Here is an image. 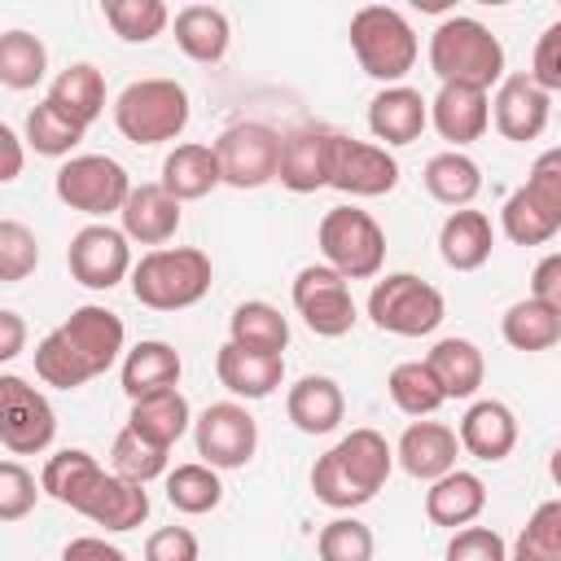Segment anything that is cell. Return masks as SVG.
Instances as JSON below:
<instances>
[{
	"label": "cell",
	"mask_w": 561,
	"mask_h": 561,
	"mask_svg": "<svg viewBox=\"0 0 561 561\" xmlns=\"http://www.w3.org/2000/svg\"><path fill=\"white\" fill-rule=\"evenodd\" d=\"M530 298L548 302L552 311H561V250L557 254H543L530 272Z\"/></svg>",
	"instance_id": "obj_54"
},
{
	"label": "cell",
	"mask_w": 561,
	"mask_h": 561,
	"mask_svg": "<svg viewBox=\"0 0 561 561\" xmlns=\"http://www.w3.org/2000/svg\"><path fill=\"white\" fill-rule=\"evenodd\" d=\"M215 377L237 399H267L285 381V355H263V351L224 342L215 351Z\"/></svg>",
	"instance_id": "obj_21"
},
{
	"label": "cell",
	"mask_w": 561,
	"mask_h": 561,
	"mask_svg": "<svg viewBox=\"0 0 561 561\" xmlns=\"http://www.w3.org/2000/svg\"><path fill=\"white\" fill-rule=\"evenodd\" d=\"M101 478H105V469L96 465L92 451H83V447H61V451H53V456L44 460L39 486H44V495H53L57 504H66V508L79 513L83 500L96 491Z\"/></svg>",
	"instance_id": "obj_33"
},
{
	"label": "cell",
	"mask_w": 561,
	"mask_h": 561,
	"mask_svg": "<svg viewBox=\"0 0 561 561\" xmlns=\"http://www.w3.org/2000/svg\"><path fill=\"white\" fill-rule=\"evenodd\" d=\"M390 469H394V447L377 430L359 425L311 465V491L320 504L351 513L390 482Z\"/></svg>",
	"instance_id": "obj_1"
},
{
	"label": "cell",
	"mask_w": 561,
	"mask_h": 561,
	"mask_svg": "<svg viewBox=\"0 0 561 561\" xmlns=\"http://www.w3.org/2000/svg\"><path fill=\"white\" fill-rule=\"evenodd\" d=\"M447 316L443 294L416 272H390L368 294V320L394 337H430Z\"/></svg>",
	"instance_id": "obj_7"
},
{
	"label": "cell",
	"mask_w": 561,
	"mask_h": 561,
	"mask_svg": "<svg viewBox=\"0 0 561 561\" xmlns=\"http://www.w3.org/2000/svg\"><path fill=\"white\" fill-rule=\"evenodd\" d=\"M482 508H486V482L469 469H451L438 482H430V491H425V517L447 530L473 526L482 517Z\"/></svg>",
	"instance_id": "obj_24"
},
{
	"label": "cell",
	"mask_w": 561,
	"mask_h": 561,
	"mask_svg": "<svg viewBox=\"0 0 561 561\" xmlns=\"http://www.w3.org/2000/svg\"><path fill=\"white\" fill-rule=\"evenodd\" d=\"M101 13L110 22V31L118 39H127V44H149L171 22V9L162 0H105Z\"/></svg>",
	"instance_id": "obj_43"
},
{
	"label": "cell",
	"mask_w": 561,
	"mask_h": 561,
	"mask_svg": "<svg viewBox=\"0 0 561 561\" xmlns=\"http://www.w3.org/2000/svg\"><path fill=\"white\" fill-rule=\"evenodd\" d=\"M88 522H96V526H105V530H136L145 517H149V491L140 486V482H127V478H118L114 469L96 482V491L83 500V508H79Z\"/></svg>",
	"instance_id": "obj_30"
},
{
	"label": "cell",
	"mask_w": 561,
	"mask_h": 561,
	"mask_svg": "<svg viewBox=\"0 0 561 561\" xmlns=\"http://www.w3.org/2000/svg\"><path fill=\"white\" fill-rule=\"evenodd\" d=\"M35 377L53 390H79L83 381H92V368L83 364V355L66 342L61 329L44 333L39 346H35Z\"/></svg>",
	"instance_id": "obj_41"
},
{
	"label": "cell",
	"mask_w": 561,
	"mask_h": 561,
	"mask_svg": "<svg viewBox=\"0 0 561 561\" xmlns=\"http://www.w3.org/2000/svg\"><path fill=\"white\" fill-rule=\"evenodd\" d=\"M48 70V48L31 31H4L0 35V83L13 92H26L44 79Z\"/></svg>",
	"instance_id": "obj_40"
},
{
	"label": "cell",
	"mask_w": 561,
	"mask_h": 561,
	"mask_svg": "<svg viewBox=\"0 0 561 561\" xmlns=\"http://www.w3.org/2000/svg\"><path fill=\"white\" fill-rule=\"evenodd\" d=\"M460 451H465L460 434L451 425H443V421H412L394 443V460L416 482H438L443 473H451Z\"/></svg>",
	"instance_id": "obj_17"
},
{
	"label": "cell",
	"mask_w": 561,
	"mask_h": 561,
	"mask_svg": "<svg viewBox=\"0 0 561 561\" xmlns=\"http://www.w3.org/2000/svg\"><path fill=\"white\" fill-rule=\"evenodd\" d=\"M53 110H61L75 127H92L96 118H101V110H105V75L92 66V61H75V66H66L57 79H53V88H48V96H44Z\"/></svg>",
	"instance_id": "obj_32"
},
{
	"label": "cell",
	"mask_w": 561,
	"mask_h": 561,
	"mask_svg": "<svg viewBox=\"0 0 561 561\" xmlns=\"http://www.w3.org/2000/svg\"><path fill=\"white\" fill-rule=\"evenodd\" d=\"M224 184L232 188H263L280 175V131L267 123H232L215 136Z\"/></svg>",
	"instance_id": "obj_10"
},
{
	"label": "cell",
	"mask_w": 561,
	"mask_h": 561,
	"mask_svg": "<svg viewBox=\"0 0 561 561\" xmlns=\"http://www.w3.org/2000/svg\"><path fill=\"white\" fill-rule=\"evenodd\" d=\"M316 552H320V561H373L377 539L359 517H333L320 526Z\"/></svg>",
	"instance_id": "obj_46"
},
{
	"label": "cell",
	"mask_w": 561,
	"mask_h": 561,
	"mask_svg": "<svg viewBox=\"0 0 561 561\" xmlns=\"http://www.w3.org/2000/svg\"><path fill=\"white\" fill-rule=\"evenodd\" d=\"M508 561H561V500H543L508 548Z\"/></svg>",
	"instance_id": "obj_44"
},
{
	"label": "cell",
	"mask_w": 561,
	"mask_h": 561,
	"mask_svg": "<svg viewBox=\"0 0 561 561\" xmlns=\"http://www.w3.org/2000/svg\"><path fill=\"white\" fill-rule=\"evenodd\" d=\"M228 342L245 346V351H263V355H280L289 346V320L280 316V307L263 302V298H245L237 302V311L228 316Z\"/></svg>",
	"instance_id": "obj_36"
},
{
	"label": "cell",
	"mask_w": 561,
	"mask_h": 561,
	"mask_svg": "<svg viewBox=\"0 0 561 561\" xmlns=\"http://www.w3.org/2000/svg\"><path fill=\"white\" fill-rule=\"evenodd\" d=\"M394 184H399V158L386 145L337 136L329 188H337L346 197H386V193H394Z\"/></svg>",
	"instance_id": "obj_14"
},
{
	"label": "cell",
	"mask_w": 561,
	"mask_h": 561,
	"mask_svg": "<svg viewBox=\"0 0 561 561\" xmlns=\"http://www.w3.org/2000/svg\"><path fill=\"white\" fill-rule=\"evenodd\" d=\"M57 434L53 403L18 373L0 377V443L9 456H39Z\"/></svg>",
	"instance_id": "obj_9"
},
{
	"label": "cell",
	"mask_w": 561,
	"mask_h": 561,
	"mask_svg": "<svg viewBox=\"0 0 561 561\" xmlns=\"http://www.w3.org/2000/svg\"><path fill=\"white\" fill-rule=\"evenodd\" d=\"M127 425H131L140 438H149V443H158V447H167V451H171V447L188 434L193 412H188V399H184L180 390H158V394H149V399H136V403H131Z\"/></svg>",
	"instance_id": "obj_34"
},
{
	"label": "cell",
	"mask_w": 561,
	"mask_h": 561,
	"mask_svg": "<svg viewBox=\"0 0 561 561\" xmlns=\"http://www.w3.org/2000/svg\"><path fill=\"white\" fill-rule=\"evenodd\" d=\"M421 180H425L430 197L443 202V206H451V210H465V206L482 193V171H478V162H473L469 153H460V149L434 153V158L425 162Z\"/></svg>",
	"instance_id": "obj_35"
},
{
	"label": "cell",
	"mask_w": 561,
	"mask_h": 561,
	"mask_svg": "<svg viewBox=\"0 0 561 561\" xmlns=\"http://www.w3.org/2000/svg\"><path fill=\"white\" fill-rule=\"evenodd\" d=\"M386 390H390L394 408H399L403 416H416V421H425L430 412H438V408L447 403V394H443V386H438V377L430 373L425 359H403V364H394L390 377H386Z\"/></svg>",
	"instance_id": "obj_38"
},
{
	"label": "cell",
	"mask_w": 561,
	"mask_h": 561,
	"mask_svg": "<svg viewBox=\"0 0 561 561\" xmlns=\"http://www.w3.org/2000/svg\"><path fill=\"white\" fill-rule=\"evenodd\" d=\"M333 149L337 131L329 127H294L280 136V184L289 193H316L333 180Z\"/></svg>",
	"instance_id": "obj_15"
},
{
	"label": "cell",
	"mask_w": 561,
	"mask_h": 561,
	"mask_svg": "<svg viewBox=\"0 0 561 561\" xmlns=\"http://www.w3.org/2000/svg\"><path fill=\"white\" fill-rule=\"evenodd\" d=\"M175 202H197L206 197L215 184H224V171H219V153L215 145H175L167 158H162V180H158Z\"/></svg>",
	"instance_id": "obj_28"
},
{
	"label": "cell",
	"mask_w": 561,
	"mask_h": 561,
	"mask_svg": "<svg viewBox=\"0 0 561 561\" xmlns=\"http://www.w3.org/2000/svg\"><path fill=\"white\" fill-rule=\"evenodd\" d=\"M495 250V228L482 210H451L438 228V254L451 272H478Z\"/></svg>",
	"instance_id": "obj_26"
},
{
	"label": "cell",
	"mask_w": 561,
	"mask_h": 561,
	"mask_svg": "<svg viewBox=\"0 0 561 561\" xmlns=\"http://www.w3.org/2000/svg\"><path fill=\"white\" fill-rule=\"evenodd\" d=\"M83 140V127H75L61 110H53L48 101H39L31 114H26V145L44 158H70L75 145Z\"/></svg>",
	"instance_id": "obj_45"
},
{
	"label": "cell",
	"mask_w": 561,
	"mask_h": 561,
	"mask_svg": "<svg viewBox=\"0 0 561 561\" xmlns=\"http://www.w3.org/2000/svg\"><path fill=\"white\" fill-rule=\"evenodd\" d=\"M114 127L131 145H162L188 127V92L175 79H136L114 101Z\"/></svg>",
	"instance_id": "obj_5"
},
{
	"label": "cell",
	"mask_w": 561,
	"mask_h": 561,
	"mask_svg": "<svg viewBox=\"0 0 561 561\" xmlns=\"http://www.w3.org/2000/svg\"><path fill=\"white\" fill-rule=\"evenodd\" d=\"M53 188H57V197L70 210L92 215V219H105V215H114V210L127 206V197H131L136 184H131V175H127L123 162H114L105 153H75V158H66L57 167Z\"/></svg>",
	"instance_id": "obj_8"
},
{
	"label": "cell",
	"mask_w": 561,
	"mask_h": 561,
	"mask_svg": "<svg viewBox=\"0 0 561 561\" xmlns=\"http://www.w3.org/2000/svg\"><path fill=\"white\" fill-rule=\"evenodd\" d=\"M197 535L188 526H162L145 539V561H197Z\"/></svg>",
	"instance_id": "obj_53"
},
{
	"label": "cell",
	"mask_w": 561,
	"mask_h": 561,
	"mask_svg": "<svg viewBox=\"0 0 561 561\" xmlns=\"http://www.w3.org/2000/svg\"><path fill=\"white\" fill-rule=\"evenodd\" d=\"M430 70L438 75V83L491 92L504 83V44L478 18L451 13L430 35Z\"/></svg>",
	"instance_id": "obj_2"
},
{
	"label": "cell",
	"mask_w": 561,
	"mask_h": 561,
	"mask_svg": "<svg viewBox=\"0 0 561 561\" xmlns=\"http://www.w3.org/2000/svg\"><path fill=\"white\" fill-rule=\"evenodd\" d=\"M167 500L175 513H188V517H202V513H215L219 500H224V482H219V469L206 465V460H188V465H175L167 473Z\"/></svg>",
	"instance_id": "obj_39"
},
{
	"label": "cell",
	"mask_w": 561,
	"mask_h": 561,
	"mask_svg": "<svg viewBox=\"0 0 561 561\" xmlns=\"http://www.w3.org/2000/svg\"><path fill=\"white\" fill-rule=\"evenodd\" d=\"M443 557L447 561H508V543L491 526H465V530H451V543Z\"/></svg>",
	"instance_id": "obj_51"
},
{
	"label": "cell",
	"mask_w": 561,
	"mask_h": 561,
	"mask_svg": "<svg viewBox=\"0 0 561 561\" xmlns=\"http://www.w3.org/2000/svg\"><path fill=\"white\" fill-rule=\"evenodd\" d=\"M167 460H171V451L167 447H158V443H149V438H140L131 425H123L118 434H114V447H110V465H114V473L118 478H127V482H153V478H162V473H171L167 469Z\"/></svg>",
	"instance_id": "obj_42"
},
{
	"label": "cell",
	"mask_w": 561,
	"mask_h": 561,
	"mask_svg": "<svg viewBox=\"0 0 561 561\" xmlns=\"http://www.w3.org/2000/svg\"><path fill=\"white\" fill-rule=\"evenodd\" d=\"M66 267L83 289H114L118 280L131 276V245L123 228L110 224H88L70 237L66 245Z\"/></svg>",
	"instance_id": "obj_12"
},
{
	"label": "cell",
	"mask_w": 561,
	"mask_h": 561,
	"mask_svg": "<svg viewBox=\"0 0 561 561\" xmlns=\"http://www.w3.org/2000/svg\"><path fill=\"white\" fill-rule=\"evenodd\" d=\"M193 443H197V456L206 465H215V469H241V465H250V456L259 447V425L245 412V403L224 399V403H210L193 421Z\"/></svg>",
	"instance_id": "obj_13"
},
{
	"label": "cell",
	"mask_w": 561,
	"mask_h": 561,
	"mask_svg": "<svg viewBox=\"0 0 561 561\" xmlns=\"http://www.w3.org/2000/svg\"><path fill=\"white\" fill-rule=\"evenodd\" d=\"M0 153H4V162H0V180L9 184V180L22 175V136H18L9 123H0Z\"/></svg>",
	"instance_id": "obj_57"
},
{
	"label": "cell",
	"mask_w": 561,
	"mask_h": 561,
	"mask_svg": "<svg viewBox=\"0 0 561 561\" xmlns=\"http://www.w3.org/2000/svg\"><path fill=\"white\" fill-rule=\"evenodd\" d=\"M118 219H123L127 241H140V245L162 250L180 232V219L184 215H180V202L162 184H136L131 197H127V206L118 210Z\"/></svg>",
	"instance_id": "obj_22"
},
{
	"label": "cell",
	"mask_w": 561,
	"mask_h": 561,
	"mask_svg": "<svg viewBox=\"0 0 561 561\" xmlns=\"http://www.w3.org/2000/svg\"><path fill=\"white\" fill-rule=\"evenodd\" d=\"M39 491H44V486L35 482L31 469H22L18 460H4V465H0V522H22V517L35 508Z\"/></svg>",
	"instance_id": "obj_50"
},
{
	"label": "cell",
	"mask_w": 561,
	"mask_h": 561,
	"mask_svg": "<svg viewBox=\"0 0 561 561\" xmlns=\"http://www.w3.org/2000/svg\"><path fill=\"white\" fill-rule=\"evenodd\" d=\"M210 280H215L210 254L197 245H162L140 254V263L131 267V294L140 307L153 311H184L202 302L210 294Z\"/></svg>",
	"instance_id": "obj_3"
},
{
	"label": "cell",
	"mask_w": 561,
	"mask_h": 561,
	"mask_svg": "<svg viewBox=\"0 0 561 561\" xmlns=\"http://www.w3.org/2000/svg\"><path fill=\"white\" fill-rule=\"evenodd\" d=\"M430 123H434V131H438L451 149H465V145L482 140L486 127H491V92L460 88V83H443L438 96L430 101Z\"/></svg>",
	"instance_id": "obj_19"
},
{
	"label": "cell",
	"mask_w": 561,
	"mask_h": 561,
	"mask_svg": "<svg viewBox=\"0 0 561 561\" xmlns=\"http://www.w3.org/2000/svg\"><path fill=\"white\" fill-rule=\"evenodd\" d=\"M500 333H504V342L513 351H548V346L561 342V311H552L539 298H517L504 311Z\"/></svg>",
	"instance_id": "obj_37"
},
{
	"label": "cell",
	"mask_w": 561,
	"mask_h": 561,
	"mask_svg": "<svg viewBox=\"0 0 561 561\" xmlns=\"http://www.w3.org/2000/svg\"><path fill=\"white\" fill-rule=\"evenodd\" d=\"M61 561H127V552L105 543L101 535H79V539H70L61 548Z\"/></svg>",
	"instance_id": "obj_55"
},
{
	"label": "cell",
	"mask_w": 561,
	"mask_h": 561,
	"mask_svg": "<svg viewBox=\"0 0 561 561\" xmlns=\"http://www.w3.org/2000/svg\"><path fill=\"white\" fill-rule=\"evenodd\" d=\"M320 254L333 272H342L346 280H373L386 263V232L381 224L359 210V206H333L324 210L320 228H316Z\"/></svg>",
	"instance_id": "obj_6"
},
{
	"label": "cell",
	"mask_w": 561,
	"mask_h": 561,
	"mask_svg": "<svg viewBox=\"0 0 561 561\" xmlns=\"http://www.w3.org/2000/svg\"><path fill=\"white\" fill-rule=\"evenodd\" d=\"M57 329H61L66 342L83 355V364L92 368V377H101L105 368H114V359L123 355V342H127L123 320H118L110 307H96V302L75 307Z\"/></svg>",
	"instance_id": "obj_18"
},
{
	"label": "cell",
	"mask_w": 561,
	"mask_h": 561,
	"mask_svg": "<svg viewBox=\"0 0 561 561\" xmlns=\"http://www.w3.org/2000/svg\"><path fill=\"white\" fill-rule=\"evenodd\" d=\"M530 79L552 96L561 92V22L543 26L539 44H535V57H530Z\"/></svg>",
	"instance_id": "obj_52"
},
{
	"label": "cell",
	"mask_w": 561,
	"mask_h": 561,
	"mask_svg": "<svg viewBox=\"0 0 561 561\" xmlns=\"http://www.w3.org/2000/svg\"><path fill=\"white\" fill-rule=\"evenodd\" d=\"M22 342H26V324H22V316L13 307H4L0 311V359L4 364L18 359L22 355Z\"/></svg>",
	"instance_id": "obj_56"
},
{
	"label": "cell",
	"mask_w": 561,
	"mask_h": 561,
	"mask_svg": "<svg viewBox=\"0 0 561 561\" xmlns=\"http://www.w3.org/2000/svg\"><path fill=\"white\" fill-rule=\"evenodd\" d=\"M180 351L171 342H158V337H145L136 342L127 355H123V394L136 403V399H149L158 390H175L180 381Z\"/></svg>",
	"instance_id": "obj_27"
},
{
	"label": "cell",
	"mask_w": 561,
	"mask_h": 561,
	"mask_svg": "<svg viewBox=\"0 0 561 561\" xmlns=\"http://www.w3.org/2000/svg\"><path fill=\"white\" fill-rule=\"evenodd\" d=\"M522 193H526L548 219L561 224V145L543 149V153L530 162V175H526Z\"/></svg>",
	"instance_id": "obj_49"
},
{
	"label": "cell",
	"mask_w": 561,
	"mask_h": 561,
	"mask_svg": "<svg viewBox=\"0 0 561 561\" xmlns=\"http://www.w3.org/2000/svg\"><path fill=\"white\" fill-rule=\"evenodd\" d=\"M548 473H552V482H557V491H561V447L548 456Z\"/></svg>",
	"instance_id": "obj_58"
},
{
	"label": "cell",
	"mask_w": 561,
	"mask_h": 561,
	"mask_svg": "<svg viewBox=\"0 0 561 561\" xmlns=\"http://www.w3.org/2000/svg\"><path fill=\"white\" fill-rule=\"evenodd\" d=\"M552 114V96L530 79V75H504V83L491 96V123L504 140H535L543 136Z\"/></svg>",
	"instance_id": "obj_16"
},
{
	"label": "cell",
	"mask_w": 561,
	"mask_h": 561,
	"mask_svg": "<svg viewBox=\"0 0 561 561\" xmlns=\"http://www.w3.org/2000/svg\"><path fill=\"white\" fill-rule=\"evenodd\" d=\"M39 263V241L26 224L18 219H0V280L18 285L22 276H31Z\"/></svg>",
	"instance_id": "obj_48"
},
{
	"label": "cell",
	"mask_w": 561,
	"mask_h": 561,
	"mask_svg": "<svg viewBox=\"0 0 561 561\" xmlns=\"http://www.w3.org/2000/svg\"><path fill=\"white\" fill-rule=\"evenodd\" d=\"M430 127V101L408 88V83H394V88H381L373 101H368V131L377 136V145H412L421 140V131Z\"/></svg>",
	"instance_id": "obj_20"
},
{
	"label": "cell",
	"mask_w": 561,
	"mask_h": 561,
	"mask_svg": "<svg viewBox=\"0 0 561 561\" xmlns=\"http://www.w3.org/2000/svg\"><path fill=\"white\" fill-rule=\"evenodd\" d=\"M175 44L188 61L197 66H215L224 61L228 44H232V26H228V13L215 9V4H184L175 13Z\"/></svg>",
	"instance_id": "obj_31"
},
{
	"label": "cell",
	"mask_w": 561,
	"mask_h": 561,
	"mask_svg": "<svg viewBox=\"0 0 561 561\" xmlns=\"http://www.w3.org/2000/svg\"><path fill=\"white\" fill-rule=\"evenodd\" d=\"M500 228H504V237H508L513 245H543V241H552V237L561 232V224L548 219L522 188L508 193V202H504V210H500Z\"/></svg>",
	"instance_id": "obj_47"
},
{
	"label": "cell",
	"mask_w": 561,
	"mask_h": 561,
	"mask_svg": "<svg viewBox=\"0 0 561 561\" xmlns=\"http://www.w3.org/2000/svg\"><path fill=\"white\" fill-rule=\"evenodd\" d=\"M425 364L438 377L447 399H473L478 386L486 381V359H482L478 342H469V337H438L425 351Z\"/></svg>",
	"instance_id": "obj_29"
},
{
	"label": "cell",
	"mask_w": 561,
	"mask_h": 561,
	"mask_svg": "<svg viewBox=\"0 0 561 561\" xmlns=\"http://www.w3.org/2000/svg\"><path fill=\"white\" fill-rule=\"evenodd\" d=\"M294 311L302 316V324L316 337H342L355 329V298H351V280L342 272H333L329 263H311L294 276Z\"/></svg>",
	"instance_id": "obj_11"
},
{
	"label": "cell",
	"mask_w": 561,
	"mask_h": 561,
	"mask_svg": "<svg viewBox=\"0 0 561 561\" xmlns=\"http://www.w3.org/2000/svg\"><path fill=\"white\" fill-rule=\"evenodd\" d=\"M456 434H460V447H465L469 456L495 465V460L513 456V447H517V416H513V408L500 403V399H478V403H469V412L460 416V430H456Z\"/></svg>",
	"instance_id": "obj_23"
},
{
	"label": "cell",
	"mask_w": 561,
	"mask_h": 561,
	"mask_svg": "<svg viewBox=\"0 0 561 561\" xmlns=\"http://www.w3.org/2000/svg\"><path fill=\"white\" fill-rule=\"evenodd\" d=\"M351 48L359 70L386 88L403 83V75L416 66V53H421L412 22L390 4H364L351 18Z\"/></svg>",
	"instance_id": "obj_4"
},
{
	"label": "cell",
	"mask_w": 561,
	"mask_h": 561,
	"mask_svg": "<svg viewBox=\"0 0 561 561\" xmlns=\"http://www.w3.org/2000/svg\"><path fill=\"white\" fill-rule=\"evenodd\" d=\"M285 412L302 434H333L342 425V416H346V399H342V386L333 377L307 373V377H298L289 386Z\"/></svg>",
	"instance_id": "obj_25"
}]
</instances>
